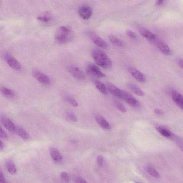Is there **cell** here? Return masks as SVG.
<instances>
[{
	"instance_id": "obj_1",
	"label": "cell",
	"mask_w": 183,
	"mask_h": 183,
	"mask_svg": "<svg viewBox=\"0 0 183 183\" xmlns=\"http://www.w3.org/2000/svg\"><path fill=\"white\" fill-rule=\"evenodd\" d=\"M92 56L94 61L98 65L106 69L112 67L111 61L103 51L98 49H94L92 52Z\"/></svg>"
},
{
	"instance_id": "obj_2",
	"label": "cell",
	"mask_w": 183,
	"mask_h": 183,
	"mask_svg": "<svg viewBox=\"0 0 183 183\" xmlns=\"http://www.w3.org/2000/svg\"><path fill=\"white\" fill-rule=\"evenodd\" d=\"M73 38V33L69 28L62 26L58 28L55 35V39L59 44H64L70 42Z\"/></svg>"
},
{
	"instance_id": "obj_3",
	"label": "cell",
	"mask_w": 183,
	"mask_h": 183,
	"mask_svg": "<svg viewBox=\"0 0 183 183\" xmlns=\"http://www.w3.org/2000/svg\"><path fill=\"white\" fill-rule=\"evenodd\" d=\"M3 58L7 64L13 69L20 70L22 68V67L20 63L9 53L5 52L4 53Z\"/></svg>"
},
{
	"instance_id": "obj_4",
	"label": "cell",
	"mask_w": 183,
	"mask_h": 183,
	"mask_svg": "<svg viewBox=\"0 0 183 183\" xmlns=\"http://www.w3.org/2000/svg\"><path fill=\"white\" fill-rule=\"evenodd\" d=\"M86 70L87 74L89 75L96 78H102L106 76V75L101 71L97 66L92 63L87 65Z\"/></svg>"
},
{
	"instance_id": "obj_5",
	"label": "cell",
	"mask_w": 183,
	"mask_h": 183,
	"mask_svg": "<svg viewBox=\"0 0 183 183\" xmlns=\"http://www.w3.org/2000/svg\"><path fill=\"white\" fill-rule=\"evenodd\" d=\"M67 68L68 72L74 78L80 80H83L85 78V76L83 72L78 67L73 65H70L67 67Z\"/></svg>"
},
{
	"instance_id": "obj_6",
	"label": "cell",
	"mask_w": 183,
	"mask_h": 183,
	"mask_svg": "<svg viewBox=\"0 0 183 183\" xmlns=\"http://www.w3.org/2000/svg\"><path fill=\"white\" fill-rule=\"evenodd\" d=\"M152 42L156 45L159 50L163 54L165 55H169L171 54V50L168 45L164 41L158 39L156 37Z\"/></svg>"
},
{
	"instance_id": "obj_7",
	"label": "cell",
	"mask_w": 183,
	"mask_h": 183,
	"mask_svg": "<svg viewBox=\"0 0 183 183\" xmlns=\"http://www.w3.org/2000/svg\"><path fill=\"white\" fill-rule=\"evenodd\" d=\"M88 35L92 41L98 46L103 48H107V43L96 33L90 32L88 33Z\"/></svg>"
},
{
	"instance_id": "obj_8",
	"label": "cell",
	"mask_w": 183,
	"mask_h": 183,
	"mask_svg": "<svg viewBox=\"0 0 183 183\" xmlns=\"http://www.w3.org/2000/svg\"><path fill=\"white\" fill-rule=\"evenodd\" d=\"M128 70L131 75L138 81L141 82L146 81V78L144 75L137 69L130 66L128 67Z\"/></svg>"
},
{
	"instance_id": "obj_9",
	"label": "cell",
	"mask_w": 183,
	"mask_h": 183,
	"mask_svg": "<svg viewBox=\"0 0 183 183\" xmlns=\"http://www.w3.org/2000/svg\"><path fill=\"white\" fill-rule=\"evenodd\" d=\"M78 13L82 18L88 20L91 17L92 10L91 7L88 6L82 5L79 9Z\"/></svg>"
},
{
	"instance_id": "obj_10",
	"label": "cell",
	"mask_w": 183,
	"mask_h": 183,
	"mask_svg": "<svg viewBox=\"0 0 183 183\" xmlns=\"http://www.w3.org/2000/svg\"><path fill=\"white\" fill-rule=\"evenodd\" d=\"M33 74L34 77L41 83L44 84L50 83V78L42 72L38 70H34L33 72Z\"/></svg>"
},
{
	"instance_id": "obj_11",
	"label": "cell",
	"mask_w": 183,
	"mask_h": 183,
	"mask_svg": "<svg viewBox=\"0 0 183 183\" xmlns=\"http://www.w3.org/2000/svg\"><path fill=\"white\" fill-rule=\"evenodd\" d=\"M169 93L172 96L173 101L181 109L183 110V97L178 92L175 90H171Z\"/></svg>"
},
{
	"instance_id": "obj_12",
	"label": "cell",
	"mask_w": 183,
	"mask_h": 183,
	"mask_svg": "<svg viewBox=\"0 0 183 183\" xmlns=\"http://www.w3.org/2000/svg\"><path fill=\"white\" fill-rule=\"evenodd\" d=\"M108 90L115 97L122 99L124 90H122L113 84L109 83H107Z\"/></svg>"
},
{
	"instance_id": "obj_13",
	"label": "cell",
	"mask_w": 183,
	"mask_h": 183,
	"mask_svg": "<svg viewBox=\"0 0 183 183\" xmlns=\"http://www.w3.org/2000/svg\"><path fill=\"white\" fill-rule=\"evenodd\" d=\"M1 121L6 128L11 132H15L17 127L10 119L2 116L1 117Z\"/></svg>"
},
{
	"instance_id": "obj_14",
	"label": "cell",
	"mask_w": 183,
	"mask_h": 183,
	"mask_svg": "<svg viewBox=\"0 0 183 183\" xmlns=\"http://www.w3.org/2000/svg\"><path fill=\"white\" fill-rule=\"evenodd\" d=\"M139 31L141 35L151 42H152L157 37L156 35L151 32L150 31L145 28H139Z\"/></svg>"
},
{
	"instance_id": "obj_15",
	"label": "cell",
	"mask_w": 183,
	"mask_h": 183,
	"mask_svg": "<svg viewBox=\"0 0 183 183\" xmlns=\"http://www.w3.org/2000/svg\"><path fill=\"white\" fill-rule=\"evenodd\" d=\"M50 152L53 160L57 163H61L62 161V157L58 149L56 147H52L50 149Z\"/></svg>"
},
{
	"instance_id": "obj_16",
	"label": "cell",
	"mask_w": 183,
	"mask_h": 183,
	"mask_svg": "<svg viewBox=\"0 0 183 183\" xmlns=\"http://www.w3.org/2000/svg\"><path fill=\"white\" fill-rule=\"evenodd\" d=\"M0 91L5 97L7 98H11L15 97L14 92L9 88L5 86H0Z\"/></svg>"
},
{
	"instance_id": "obj_17",
	"label": "cell",
	"mask_w": 183,
	"mask_h": 183,
	"mask_svg": "<svg viewBox=\"0 0 183 183\" xmlns=\"http://www.w3.org/2000/svg\"><path fill=\"white\" fill-rule=\"evenodd\" d=\"M129 88L134 93L139 96H143L144 95V92L136 84L132 83H129L128 84Z\"/></svg>"
},
{
	"instance_id": "obj_18",
	"label": "cell",
	"mask_w": 183,
	"mask_h": 183,
	"mask_svg": "<svg viewBox=\"0 0 183 183\" xmlns=\"http://www.w3.org/2000/svg\"><path fill=\"white\" fill-rule=\"evenodd\" d=\"M145 169L149 175L154 178H160V174L152 165L150 164L146 165L145 167Z\"/></svg>"
},
{
	"instance_id": "obj_19",
	"label": "cell",
	"mask_w": 183,
	"mask_h": 183,
	"mask_svg": "<svg viewBox=\"0 0 183 183\" xmlns=\"http://www.w3.org/2000/svg\"><path fill=\"white\" fill-rule=\"evenodd\" d=\"M6 168L10 174L15 175L17 172L16 168L14 162L11 160H7L5 162Z\"/></svg>"
},
{
	"instance_id": "obj_20",
	"label": "cell",
	"mask_w": 183,
	"mask_h": 183,
	"mask_svg": "<svg viewBox=\"0 0 183 183\" xmlns=\"http://www.w3.org/2000/svg\"><path fill=\"white\" fill-rule=\"evenodd\" d=\"M15 133L21 138L25 140H27L30 137L29 134L25 130L21 127H17Z\"/></svg>"
},
{
	"instance_id": "obj_21",
	"label": "cell",
	"mask_w": 183,
	"mask_h": 183,
	"mask_svg": "<svg viewBox=\"0 0 183 183\" xmlns=\"http://www.w3.org/2000/svg\"><path fill=\"white\" fill-rule=\"evenodd\" d=\"M94 82L96 88L99 91L105 95H107L108 92L107 88L103 83L98 80H95Z\"/></svg>"
},
{
	"instance_id": "obj_22",
	"label": "cell",
	"mask_w": 183,
	"mask_h": 183,
	"mask_svg": "<svg viewBox=\"0 0 183 183\" xmlns=\"http://www.w3.org/2000/svg\"><path fill=\"white\" fill-rule=\"evenodd\" d=\"M156 129L163 136L168 138H171L173 134L172 132L164 127L157 126L156 127Z\"/></svg>"
},
{
	"instance_id": "obj_23",
	"label": "cell",
	"mask_w": 183,
	"mask_h": 183,
	"mask_svg": "<svg viewBox=\"0 0 183 183\" xmlns=\"http://www.w3.org/2000/svg\"><path fill=\"white\" fill-rule=\"evenodd\" d=\"M96 121L101 126L106 129H111V126L107 121L101 116H97L96 118Z\"/></svg>"
},
{
	"instance_id": "obj_24",
	"label": "cell",
	"mask_w": 183,
	"mask_h": 183,
	"mask_svg": "<svg viewBox=\"0 0 183 183\" xmlns=\"http://www.w3.org/2000/svg\"><path fill=\"white\" fill-rule=\"evenodd\" d=\"M108 38L109 39V41L113 44L115 45V46L118 47H123V42L113 35H110L108 36Z\"/></svg>"
},
{
	"instance_id": "obj_25",
	"label": "cell",
	"mask_w": 183,
	"mask_h": 183,
	"mask_svg": "<svg viewBox=\"0 0 183 183\" xmlns=\"http://www.w3.org/2000/svg\"><path fill=\"white\" fill-rule=\"evenodd\" d=\"M127 103L129 104L132 107H139L140 105L139 102L135 98L132 97V95L129 97L125 101Z\"/></svg>"
},
{
	"instance_id": "obj_26",
	"label": "cell",
	"mask_w": 183,
	"mask_h": 183,
	"mask_svg": "<svg viewBox=\"0 0 183 183\" xmlns=\"http://www.w3.org/2000/svg\"><path fill=\"white\" fill-rule=\"evenodd\" d=\"M37 19L38 21H42L43 22L48 23L52 19V17L48 12L45 13L44 14L39 15L37 18Z\"/></svg>"
},
{
	"instance_id": "obj_27",
	"label": "cell",
	"mask_w": 183,
	"mask_h": 183,
	"mask_svg": "<svg viewBox=\"0 0 183 183\" xmlns=\"http://www.w3.org/2000/svg\"><path fill=\"white\" fill-rule=\"evenodd\" d=\"M170 139H173L179 148L183 152V140L182 139L177 136L175 135L174 134H173Z\"/></svg>"
},
{
	"instance_id": "obj_28",
	"label": "cell",
	"mask_w": 183,
	"mask_h": 183,
	"mask_svg": "<svg viewBox=\"0 0 183 183\" xmlns=\"http://www.w3.org/2000/svg\"><path fill=\"white\" fill-rule=\"evenodd\" d=\"M65 101L68 102L70 105L74 106V107H78V104L77 101L75 100L74 99L70 96H66L64 97Z\"/></svg>"
},
{
	"instance_id": "obj_29",
	"label": "cell",
	"mask_w": 183,
	"mask_h": 183,
	"mask_svg": "<svg viewBox=\"0 0 183 183\" xmlns=\"http://www.w3.org/2000/svg\"><path fill=\"white\" fill-rule=\"evenodd\" d=\"M114 103L116 107L120 111L123 112V113H126L127 109L123 104H122L120 102L117 101H114Z\"/></svg>"
},
{
	"instance_id": "obj_30",
	"label": "cell",
	"mask_w": 183,
	"mask_h": 183,
	"mask_svg": "<svg viewBox=\"0 0 183 183\" xmlns=\"http://www.w3.org/2000/svg\"><path fill=\"white\" fill-rule=\"evenodd\" d=\"M67 116L70 119L71 121L74 122V123H77L78 120L76 116L75 115L73 112L70 110H68L66 113Z\"/></svg>"
},
{
	"instance_id": "obj_31",
	"label": "cell",
	"mask_w": 183,
	"mask_h": 183,
	"mask_svg": "<svg viewBox=\"0 0 183 183\" xmlns=\"http://www.w3.org/2000/svg\"><path fill=\"white\" fill-rule=\"evenodd\" d=\"M60 177L63 180L66 182H69L70 181L69 176L67 173L66 172H62L61 173Z\"/></svg>"
},
{
	"instance_id": "obj_32",
	"label": "cell",
	"mask_w": 183,
	"mask_h": 183,
	"mask_svg": "<svg viewBox=\"0 0 183 183\" xmlns=\"http://www.w3.org/2000/svg\"><path fill=\"white\" fill-rule=\"evenodd\" d=\"M126 34L130 38L132 39H136L137 38V35L134 32L131 31L127 30L126 31Z\"/></svg>"
},
{
	"instance_id": "obj_33",
	"label": "cell",
	"mask_w": 183,
	"mask_h": 183,
	"mask_svg": "<svg viewBox=\"0 0 183 183\" xmlns=\"http://www.w3.org/2000/svg\"><path fill=\"white\" fill-rule=\"evenodd\" d=\"M0 137L1 138L4 139H8V135L3 130L1 127L0 128Z\"/></svg>"
},
{
	"instance_id": "obj_34",
	"label": "cell",
	"mask_w": 183,
	"mask_h": 183,
	"mask_svg": "<svg viewBox=\"0 0 183 183\" xmlns=\"http://www.w3.org/2000/svg\"><path fill=\"white\" fill-rule=\"evenodd\" d=\"M97 162L98 166L102 167L103 164V157L101 156H98L97 158Z\"/></svg>"
},
{
	"instance_id": "obj_35",
	"label": "cell",
	"mask_w": 183,
	"mask_h": 183,
	"mask_svg": "<svg viewBox=\"0 0 183 183\" xmlns=\"http://www.w3.org/2000/svg\"><path fill=\"white\" fill-rule=\"evenodd\" d=\"M76 182L78 183H87V182L86 181L84 180L83 178L78 177V178H77L75 180Z\"/></svg>"
},
{
	"instance_id": "obj_36",
	"label": "cell",
	"mask_w": 183,
	"mask_h": 183,
	"mask_svg": "<svg viewBox=\"0 0 183 183\" xmlns=\"http://www.w3.org/2000/svg\"><path fill=\"white\" fill-rule=\"evenodd\" d=\"M5 177H4L2 172L1 171V172H0V183H5Z\"/></svg>"
},
{
	"instance_id": "obj_37",
	"label": "cell",
	"mask_w": 183,
	"mask_h": 183,
	"mask_svg": "<svg viewBox=\"0 0 183 183\" xmlns=\"http://www.w3.org/2000/svg\"><path fill=\"white\" fill-rule=\"evenodd\" d=\"M177 63L178 65L183 69V59L179 58L177 60Z\"/></svg>"
},
{
	"instance_id": "obj_38",
	"label": "cell",
	"mask_w": 183,
	"mask_h": 183,
	"mask_svg": "<svg viewBox=\"0 0 183 183\" xmlns=\"http://www.w3.org/2000/svg\"><path fill=\"white\" fill-rule=\"evenodd\" d=\"M154 112L155 113L157 114V115H163V114H164L163 111L158 109H155L154 110Z\"/></svg>"
},
{
	"instance_id": "obj_39",
	"label": "cell",
	"mask_w": 183,
	"mask_h": 183,
	"mask_svg": "<svg viewBox=\"0 0 183 183\" xmlns=\"http://www.w3.org/2000/svg\"><path fill=\"white\" fill-rule=\"evenodd\" d=\"M164 1V0H157L156 5H162Z\"/></svg>"
},
{
	"instance_id": "obj_40",
	"label": "cell",
	"mask_w": 183,
	"mask_h": 183,
	"mask_svg": "<svg viewBox=\"0 0 183 183\" xmlns=\"http://www.w3.org/2000/svg\"><path fill=\"white\" fill-rule=\"evenodd\" d=\"M5 147V145L3 144V143L1 141V146H0V149L2 150V149H3Z\"/></svg>"
}]
</instances>
